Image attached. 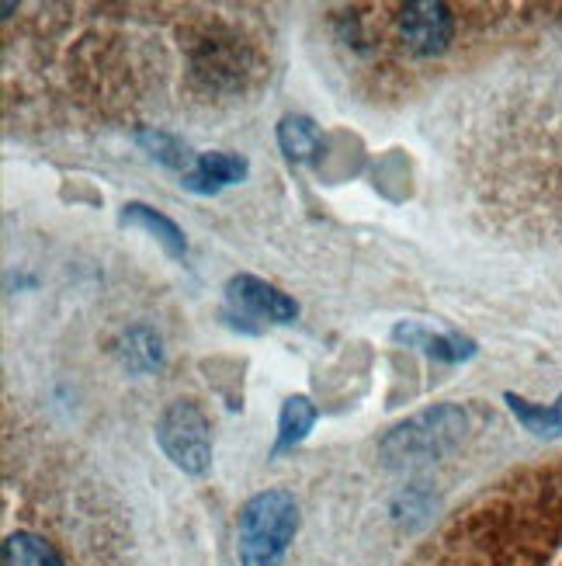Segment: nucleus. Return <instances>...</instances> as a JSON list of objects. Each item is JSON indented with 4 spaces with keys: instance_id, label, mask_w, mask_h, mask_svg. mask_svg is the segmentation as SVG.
Returning a JSON list of instances; mask_svg holds the SVG:
<instances>
[{
    "instance_id": "39448f33",
    "label": "nucleus",
    "mask_w": 562,
    "mask_h": 566,
    "mask_svg": "<svg viewBox=\"0 0 562 566\" xmlns=\"http://www.w3.org/2000/svg\"><path fill=\"white\" fill-rule=\"evenodd\" d=\"M226 300L236 313L254 316V319H272V324H291L299 316L296 300H288L285 292H278L275 285H267L261 279L251 275H236L226 285Z\"/></svg>"
},
{
    "instance_id": "7ed1b4c3",
    "label": "nucleus",
    "mask_w": 562,
    "mask_h": 566,
    "mask_svg": "<svg viewBox=\"0 0 562 566\" xmlns=\"http://www.w3.org/2000/svg\"><path fill=\"white\" fill-rule=\"evenodd\" d=\"M157 441L178 470H184V473H205L209 470V462H212L209 421L194 403H188V400L170 403L160 417V424H157Z\"/></svg>"
},
{
    "instance_id": "423d86ee",
    "label": "nucleus",
    "mask_w": 562,
    "mask_h": 566,
    "mask_svg": "<svg viewBox=\"0 0 562 566\" xmlns=\"http://www.w3.org/2000/svg\"><path fill=\"white\" fill-rule=\"evenodd\" d=\"M247 178V160L233 154H202L194 160V167L184 175V188L212 195L226 185H236Z\"/></svg>"
},
{
    "instance_id": "9b49d317",
    "label": "nucleus",
    "mask_w": 562,
    "mask_h": 566,
    "mask_svg": "<svg viewBox=\"0 0 562 566\" xmlns=\"http://www.w3.org/2000/svg\"><path fill=\"white\" fill-rule=\"evenodd\" d=\"M396 340H406V344H421V348L434 358H445V361H462L473 355V340H462V337H434L421 327H406L400 324L396 327Z\"/></svg>"
},
{
    "instance_id": "f03ea898",
    "label": "nucleus",
    "mask_w": 562,
    "mask_h": 566,
    "mask_svg": "<svg viewBox=\"0 0 562 566\" xmlns=\"http://www.w3.org/2000/svg\"><path fill=\"white\" fill-rule=\"evenodd\" d=\"M462 434H466V413L455 407H437L400 424L382 441V455L400 465L431 462V459H442L448 449H455Z\"/></svg>"
},
{
    "instance_id": "6e6552de",
    "label": "nucleus",
    "mask_w": 562,
    "mask_h": 566,
    "mask_svg": "<svg viewBox=\"0 0 562 566\" xmlns=\"http://www.w3.org/2000/svg\"><path fill=\"white\" fill-rule=\"evenodd\" d=\"M316 424V407L309 403V397H288L282 407V421H278V441H275V455L296 449L299 441L309 434V428Z\"/></svg>"
},
{
    "instance_id": "f8f14e48",
    "label": "nucleus",
    "mask_w": 562,
    "mask_h": 566,
    "mask_svg": "<svg viewBox=\"0 0 562 566\" xmlns=\"http://www.w3.org/2000/svg\"><path fill=\"white\" fill-rule=\"evenodd\" d=\"M278 143H282V150L291 160H306V157L316 154V146H320V133H316V126L309 118L288 115V118H282V126H278Z\"/></svg>"
},
{
    "instance_id": "9d476101",
    "label": "nucleus",
    "mask_w": 562,
    "mask_h": 566,
    "mask_svg": "<svg viewBox=\"0 0 562 566\" xmlns=\"http://www.w3.org/2000/svg\"><path fill=\"white\" fill-rule=\"evenodd\" d=\"M507 403H510V410H515V417H518V421H521L528 431L542 434V438L562 434V397H559L552 407H534V403L515 397V392H507Z\"/></svg>"
},
{
    "instance_id": "20e7f679",
    "label": "nucleus",
    "mask_w": 562,
    "mask_h": 566,
    "mask_svg": "<svg viewBox=\"0 0 562 566\" xmlns=\"http://www.w3.org/2000/svg\"><path fill=\"white\" fill-rule=\"evenodd\" d=\"M400 42L413 56H437L445 53L455 35V18L442 0H413L400 11Z\"/></svg>"
},
{
    "instance_id": "f257e3e1",
    "label": "nucleus",
    "mask_w": 562,
    "mask_h": 566,
    "mask_svg": "<svg viewBox=\"0 0 562 566\" xmlns=\"http://www.w3.org/2000/svg\"><path fill=\"white\" fill-rule=\"evenodd\" d=\"M299 532V504L288 490H264L240 511V566H282Z\"/></svg>"
},
{
    "instance_id": "1a4fd4ad",
    "label": "nucleus",
    "mask_w": 562,
    "mask_h": 566,
    "mask_svg": "<svg viewBox=\"0 0 562 566\" xmlns=\"http://www.w3.org/2000/svg\"><path fill=\"white\" fill-rule=\"evenodd\" d=\"M4 566H63L60 553L32 532H14L4 543Z\"/></svg>"
},
{
    "instance_id": "0eeeda50",
    "label": "nucleus",
    "mask_w": 562,
    "mask_h": 566,
    "mask_svg": "<svg viewBox=\"0 0 562 566\" xmlns=\"http://www.w3.org/2000/svg\"><path fill=\"white\" fill-rule=\"evenodd\" d=\"M121 223H126V227H142L146 233H153L167 248L170 258H184V251H188L184 233L174 223H170L167 216L153 212L150 206H142V202H129L126 209H121Z\"/></svg>"
}]
</instances>
